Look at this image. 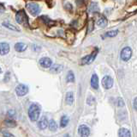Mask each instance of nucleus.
I'll return each mask as SVG.
<instances>
[{"instance_id":"9","label":"nucleus","mask_w":137,"mask_h":137,"mask_svg":"<svg viewBox=\"0 0 137 137\" xmlns=\"http://www.w3.org/2000/svg\"><path fill=\"white\" fill-rule=\"evenodd\" d=\"M39 65L44 68H49L52 66V61L50 58L44 57L39 60Z\"/></svg>"},{"instance_id":"23","label":"nucleus","mask_w":137,"mask_h":137,"mask_svg":"<svg viewBox=\"0 0 137 137\" xmlns=\"http://www.w3.org/2000/svg\"><path fill=\"white\" fill-rule=\"evenodd\" d=\"M67 81L70 83H72L75 81V75L72 71H70L67 74Z\"/></svg>"},{"instance_id":"5","label":"nucleus","mask_w":137,"mask_h":137,"mask_svg":"<svg viewBox=\"0 0 137 137\" xmlns=\"http://www.w3.org/2000/svg\"><path fill=\"white\" fill-rule=\"evenodd\" d=\"M131 55H132V51H131V48H129V47H126L124 48L122 52H121V59L124 61H128L131 58Z\"/></svg>"},{"instance_id":"29","label":"nucleus","mask_w":137,"mask_h":137,"mask_svg":"<svg viewBox=\"0 0 137 137\" xmlns=\"http://www.w3.org/2000/svg\"><path fill=\"white\" fill-rule=\"evenodd\" d=\"M64 8H66V10L68 11H72V5H71L70 3H67V4H64Z\"/></svg>"},{"instance_id":"22","label":"nucleus","mask_w":137,"mask_h":137,"mask_svg":"<svg viewBox=\"0 0 137 137\" xmlns=\"http://www.w3.org/2000/svg\"><path fill=\"white\" fill-rule=\"evenodd\" d=\"M3 26H4L7 29H10V30H14V31H19L18 28L16 26H15L14 24H11L10 23H3Z\"/></svg>"},{"instance_id":"26","label":"nucleus","mask_w":137,"mask_h":137,"mask_svg":"<svg viewBox=\"0 0 137 137\" xmlns=\"http://www.w3.org/2000/svg\"><path fill=\"white\" fill-rule=\"evenodd\" d=\"M4 123L7 127H10V128L16 126V123H15V122H14L13 120H6L4 122Z\"/></svg>"},{"instance_id":"30","label":"nucleus","mask_w":137,"mask_h":137,"mask_svg":"<svg viewBox=\"0 0 137 137\" xmlns=\"http://www.w3.org/2000/svg\"><path fill=\"white\" fill-rule=\"evenodd\" d=\"M15 110H10L8 114H9V116H15Z\"/></svg>"},{"instance_id":"20","label":"nucleus","mask_w":137,"mask_h":137,"mask_svg":"<svg viewBox=\"0 0 137 137\" xmlns=\"http://www.w3.org/2000/svg\"><path fill=\"white\" fill-rule=\"evenodd\" d=\"M97 24H98L99 27L105 28V26L107 25V20H106V18L104 17H102L101 18H99V19L98 20V22H97Z\"/></svg>"},{"instance_id":"24","label":"nucleus","mask_w":137,"mask_h":137,"mask_svg":"<svg viewBox=\"0 0 137 137\" xmlns=\"http://www.w3.org/2000/svg\"><path fill=\"white\" fill-rule=\"evenodd\" d=\"M89 11L91 12H95L99 11V6L96 3H92L89 6Z\"/></svg>"},{"instance_id":"2","label":"nucleus","mask_w":137,"mask_h":137,"mask_svg":"<svg viewBox=\"0 0 137 137\" xmlns=\"http://www.w3.org/2000/svg\"><path fill=\"white\" fill-rule=\"evenodd\" d=\"M26 8L32 16H37L40 12V7L36 3H28V4H27Z\"/></svg>"},{"instance_id":"11","label":"nucleus","mask_w":137,"mask_h":137,"mask_svg":"<svg viewBox=\"0 0 137 137\" xmlns=\"http://www.w3.org/2000/svg\"><path fill=\"white\" fill-rule=\"evenodd\" d=\"M65 35H66V40L67 42H68V44H72V42H74L75 40V34L72 30L68 29L65 32Z\"/></svg>"},{"instance_id":"19","label":"nucleus","mask_w":137,"mask_h":137,"mask_svg":"<svg viewBox=\"0 0 137 137\" xmlns=\"http://www.w3.org/2000/svg\"><path fill=\"white\" fill-rule=\"evenodd\" d=\"M68 121H70V119H68V117L67 116H63L61 117V120H60V127L61 128H64L66 127L68 124Z\"/></svg>"},{"instance_id":"25","label":"nucleus","mask_w":137,"mask_h":137,"mask_svg":"<svg viewBox=\"0 0 137 137\" xmlns=\"http://www.w3.org/2000/svg\"><path fill=\"white\" fill-rule=\"evenodd\" d=\"M118 34V30H111V31H108V32L105 33V36L106 37H114L116 36Z\"/></svg>"},{"instance_id":"16","label":"nucleus","mask_w":137,"mask_h":137,"mask_svg":"<svg viewBox=\"0 0 137 137\" xmlns=\"http://www.w3.org/2000/svg\"><path fill=\"white\" fill-rule=\"evenodd\" d=\"M118 135H119V137H131V133H130V131L129 129H124V128H122V129H119Z\"/></svg>"},{"instance_id":"8","label":"nucleus","mask_w":137,"mask_h":137,"mask_svg":"<svg viewBox=\"0 0 137 137\" xmlns=\"http://www.w3.org/2000/svg\"><path fill=\"white\" fill-rule=\"evenodd\" d=\"M78 133L82 137H88L90 135V129L88 126L81 125L78 129Z\"/></svg>"},{"instance_id":"27","label":"nucleus","mask_w":137,"mask_h":137,"mask_svg":"<svg viewBox=\"0 0 137 137\" xmlns=\"http://www.w3.org/2000/svg\"><path fill=\"white\" fill-rule=\"evenodd\" d=\"M2 133H3V135H4V137H15L13 135H12V134L9 133L7 131H2Z\"/></svg>"},{"instance_id":"35","label":"nucleus","mask_w":137,"mask_h":137,"mask_svg":"<svg viewBox=\"0 0 137 137\" xmlns=\"http://www.w3.org/2000/svg\"><path fill=\"white\" fill-rule=\"evenodd\" d=\"M1 72H2V70H1V68H0V73H1Z\"/></svg>"},{"instance_id":"18","label":"nucleus","mask_w":137,"mask_h":137,"mask_svg":"<svg viewBox=\"0 0 137 137\" xmlns=\"http://www.w3.org/2000/svg\"><path fill=\"white\" fill-rule=\"evenodd\" d=\"M65 101H66V104L71 105L74 102V95L72 92H68L65 97Z\"/></svg>"},{"instance_id":"34","label":"nucleus","mask_w":137,"mask_h":137,"mask_svg":"<svg viewBox=\"0 0 137 137\" xmlns=\"http://www.w3.org/2000/svg\"><path fill=\"white\" fill-rule=\"evenodd\" d=\"M64 137H70V135H64Z\"/></svg>"},{"instance_id":"3","label":"nucleus","mask_w":137,"mask_h":137,"mask_svg":"<svg viewBox=\"0 0 137 137\" xmlns=\"http://www.w3.org/2000/svg\"><path fill=\"white\" fill-rule=\"evenodd\" d=\"M15 92L19 97H23L28 92V87L23 84H20L15 87Z\"/></svg>"},{"instance_id":"13","label":"nucleus","mask_w":137,"mask_h":137,"mask_svg":"<svg viewBox=\"0 0 137 137\" xmlns=\"http://www.w3.org/2000/svg\"><path fill=\"white\" fill-rule=\"evenodd\" d=\"M63 66L62 65H58V64H54L53 66H52L50 68V71L52 73H59L60 72L63 71Z\"/></svg>"},{"instance_id":"14","label":"nucleus","mask_w":137,"mask_h":137,"mask_svg":"<svg viewBox=\"0 0 137 137\" xmlns=\"http://www.w3.org/2000/svg\"><path fill=\"white\" fill-rule=\"evenodd\" d=\"M27 48V46L23 42H17L15 45V49L17 52H24Z\"/></svg>"},{"instance_id":"33","label":"nucleus","mask_w":137,"mask_h":137,"mask_svg":"<svg viewBox=\"0 0 137 137\" xmlns=\"http://www.w3.org/2000/svg\"><path fill=\"white\" fill-rule=\"evenodd\" d=\"M4 8L2 4H0V12H4Z\"/></svg>"},{"instance_id":"4","label":"nucleus","mask_w":137,"mask_h":137,"mask_svg":"<svg viewBox=\"0 0 137 137\" xmlns=\"http://www.w3.org/2000/svg\"><path fill=\"white\" fill-rule=\"evenodd\" d=\"M97 54H98V50H96L95 52H93V54L85 56V57L82 59L81 63H82V65H88V64L92 63V62L94 60V59L96 57V55H97Z\"/></svg>"},{"instance_id":"15","label":"nucleus","mask_w":137,"mask_h":137,"mask_svg":"<svg viewBox=\"0 0 137 137\" xmlns=\"http://www.w3.org/2000/svg\"><path fill=\"white\" fill-rule=\"evenodd\" d=\"M91 86L95 90L99 88V79L96 74H93L91 78Z\"/></svg>"},{"instance_id":"17","label":"nucleus","mask_w":137,"mask_h":137,"mask_svg":"<svg viewBox=\"0 0 137 137\" xmlns=\"http://www.w3.org/2000/svg\"><path fill=\"white\" fill-rule=\"evenodd\" d=\"M39 19L43 20V23H45V24H47V25H49V26L55 25V22L51 20L48 17H46V16H42V17H40Z\"/></svg>"},{"instance_id":"28","label":"nucleus","mask_w":137,"mask_h":137,"mask_svg":"<svg viewBox=\"0 0 137 137\" xmlns=\"http://www.w3.org/2000/svg\"><path fill=\"white\" fill-rule=\"evenodd\" d=\"M93 29V20H91L88 23V31L89 32H91Z\"/></svg>"},{"instance_id":"21","label":"nucleus","mask_w":137,"mask_h":137,"mask_svg":"<svg viewBox=\"0 0 137 137\" xmlns=\"http://www.w3.org/2000/svg\"><path fill=\"white\" fill-rule=\"evenodd\" d=\"M48 126H49L50 130H51V131H53V132H55L58 129V125H57V123H56V122L54 120L50 121V122L48 123Z\"/></svg>"},{"instance_id":"6","label":"nucleus","mask_w":137,"mask_h":137,"mask_svg":"<svg viewBox=\"0 0 137 137\" xmlns=\"http://www.w3.org/2000/svg\"><path fill=\"white\" fill-rule=\"evenodd\" d=\"M27 19L26 12H25L23 10L19 11L15 15V20L18 23H24L25 21Z\"/></svg>"},{"instance_id":"12","label":"nucleus","mask_w":137,"mask_h":137,"mask_svg":"<svg viewBox=\"0 0 137 137\" xmlns=\"http://www.w3.org/2000/svg\"><path fill=\"white\" fill-rule=\"evenodd\" d=\"M48 123L49 122H48L47 118H46L45 116H42L41 119H40L38 123V127L40 129H46V127L48 126Z\"/></svg>"},{"instance_id":"1","label":"nucleus","mask_w":137,"mask_h":137,"mask_svg":"<svg viewBox=\"0 0 137 137\" xmlns=\"http://www.w3.org/2000/svg\"><path fill=\"white\" fill-rule=\"evenodd\" d=\"M40 110H40V106L36 103H33V104L30 105L28 109V116L32 122H35V121L39 119Z\"/></svg>"},{"instance_id":"10","label":"nucleus","mask_w":137,"mask_h":137,"mask_svg":"<svg viewBox=\"0 0 137 137\" xmlns=\"http://www.w3.org/2000/svg\"><path fill=\"white\" fill-rule=\"evenodd\" d=\"M10 51V45L7 42H1L0 43V54L5 55Z\"/></svg>"},{"instance_id":"7","label":"nucleus","mask_w":137,"mask_h":137,"mask_svg":"<svg viewBox=\"0 0 137 137\" xmlns=\"http://www.w3.org/2000/svg\"><path fill=\"white\" fill-rule=\"evenodd\" d=\"M102 85L105 89H111L113 85V79L110 76H105L102 79Z\"/></svg>"},{"instance_id":"32","label":"nucleus","mask_w":137,"mask_h":137,"mask_svg":"<svg viewBox=\"0 0 137 137\" xmlns=\"http://www.w3.org/2000/svg\"><path fill=\"white\" fill-rule=\"evenodd\" d=\"M134 107H135V109L137 110V98L135 99V101H134Z\"/></svg>"},{"instance_id":"31","label":"nucleus","mask_w":137,"mask_h":137,"mask_svg":"<svg viewBox=\"0 0 137 137\" xmlns=\"http://www.w3.org/2000/svg\"><path fill=\"white\" fill-rule=\"evenodd\" d=\"M118 105H119V106H123L124 105V103L123 102V100L122 99H119V101H118Z\"/></svg>"}]
</instances>
